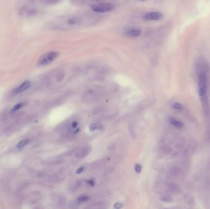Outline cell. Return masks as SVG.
<instances>
[{
  "mask_svg": "<svg viewBox=\"0 0 210 209\" xmlns=\"http://www.w3.org/2000/svg\"><path fill=\"white\" fill-rule=\"evenodd\" d=\"M23 103H19V104H17V105H15L12 109V110H11V112H15V111H18L19 109H20L21 107H23Z\"/></svg>",
  "mask_w": 210,
  "mask_h": 209,
  "instance_id": "8fae6325",
  "label": "cell"
},
{
  "mask_svg": "<svg viewBox=\"0 0 210 209\" xmlns=\"http://www.w3.org/2000/svg\"><path fill=\"white\" fill-rule=\"evenodd\" d=\"M91 151V148L89 146L84 147L78 151L76 154V157L77 158H82L87 156Z\"/></svg>",
  "mask_w": 210,
  "mask_h": 209,
  "instance_id": "8992f818",
  "label": "cell"
},
{
  "mask_svg": "<svg viewBox=\"0 0 210 209\" xmlns=\"http://www.w3.org/2000/svg\"><path fill=\"white\" fill-rule=\"evenodd\" d=\"M31 85V83L29 81H25L23 83H22L19 86H18L15 90L14 91V94H18L20 93H22L26 90H27Z\"/></svg>",
  "mask_w": 210,
  "mask_h": 209,
  "instance_id": "5b68a950",
  "label": "cell"
},
{
  "mask_svg": "<svg viewBox=\"0 0 210 209\" xmlns=\"http://www.w3.org/2000/svg\"><path fill=\"white\" fill-rule=\"evenodd\" d=\"M80 184H81V182H79V181L76 182L74 183V185H73L72 190H76L80 187Z\"/></svg>",
  "mask_w": 210,
  "mask_h": 209,
  "instance_id": "5bb4252c",
  "label": "cell"
},
{
  "mask_svg": "<svg viewBox=\"0 0 210 209\" xmlns=\"http://www.w3.org/2000/svg\"><path fill=\"white\" fill-rule=\"evenodd\" d=\"M170 123L171 125H173L175 127L178 128H181L183 127V123L182 122L175 119H171L170 120Z\"/></svg>",
  "mask_w": 210,
  "mask_h": 209,
  "instance_id": "ba28073f",
  "label": "cell"
},
{
  "mask_svg": "<svg viewBox=\"0 0 210 209\" xmlns=\"http://www.w3.org/2000/svg\"><path fill=\"white\" fill-rule=\"evenodd\" d=\"M114 207L115 209H121V208L122 207V204L121 203H116V204L114 205Z\"/></svg>",
  "mask_w": 210,
  "mask_h": 209,
  "instance_id": "e0dca14e",
  "label": "cell"
},
{
  "mask_svg": "<svg viewBox=\"0 0 210 209\" xmlns=\"http://www.w3.org/2000/svg\"><path fill=\"white\" fill-rule=\"evenodd\" d=\"M141 31L139 29H130L126 32V35L130 38H136L140 36Z\"/></svg>",
  "mask_w": 210,
  "mask_h": 209,
  "instance_id": "52a82bcc",
  "label": "cell"
},
{
  "mask_svg": "<svg viewBox=\"0 0 210 209\" xmlns=\"http://www.w3.org/2000/svg\"><path fill=\"white\" fill-rule=\"evenodd\" d=\"M88 199H89V197H88V196H80V198H79L77 199V202H78L79 203H84V202L87 201Z\"/></svg>",
  "mask_w": 210,
  "mask_h": 209,
  "instance_id": "7c38bea8",
  "label": "cell"
},
{
  "mask_svg": "<svg viewBox=\"0 0 210 209\" xmlns=\"http://www.w3.org/2000/svg\"><path fill=\"white\" fill-rule=\"evenodd\" d=\"M141 1H143V0H141Z\"/></svg>",
  "mask_w": 210,
  "mask_h": 209,
  "instance_id": "603a6c76",
  "label": "cell"
},
{
  "mask_svg": "<svg viewBox=\"0 0 210 209\" xmlns=\"http://www.w3.org/2000/svg\"><path fill=\"white\" fill-rule=\"evenodd\" d=\"M64 77H65L64 72H59L57 74V82H62L64 80Z\"/></svg>",
  "mask_w": 210,
  "mask_h": 209,
  "instance_id": "30bf717a",
  "label": "cell"
},
{
  "mask_svg": "<svg viewBox=\"0 0 210 209\" xmlns=\"http://www.w3.org/2000/svg\"><path fill=\"white\" fill-rule=\"evenodd\" d=\"M84 171V167H80V168H79L77 170V171H76V173L77 174H80L82 171Z\"/></svg>",
  "mask_w": 210,
  "mask_h": 209,
  "instance_id": "ffe728a7",
  "label": "cell"
},
{
  "mask_svg": "<svg viewBox=\"0 0 210 209\" xmlns=\"http://www.w3.org/2000/svg\"><path fill=\"white\" fill-rule=\"evenodd\" d=\"M91 9L97 13H105L113 10V6L110 3L103 2L99 4H93L91 6Z\"/></svg>",
  "mask_w": 210,
  "mask_h": 209,
  "instance_id": "3957f363",
  "label": "cell"
},
{
  "mask_svg": "<svg viewBox=\"0 0 210 209\" xmlns=\"http://www.w3.org/2000/svg\"><path fill=\"white\" fill-rule=\"evenodd\" d=\"M173 107L174 109H175L180 110V109H182L183 106H182V105H181V104H179V103H178V102H176V103H175V104L173 105Z\"/></svg>",
  "mask_w": 210,
  "mask_h": 209,
  "instance_id": "4fadbf2b",
  "label": "cell"
},
{
  "mask_svg": "<svg viewBox=\"0 0 210 209\" xmlns=\"http://www.w3.org/2000/svg\"><path fill=\"white\" fill-rule=\"evenodd\" d=\"M71 126H72V127L73 128H75L76 127V126H77V123L76 122H73L72 123V125H71Z\"/></svg>",
  "mask_w": 210,
  "mask_h": 209,
  "instance_id": "7402d4cb",
  "label": "cell"
},
{
  "mask_svg": "<svg viewBox=\"0 0 210 209\" xmlns=\"http://www.w3.org/2000/svg\"><path fill=\"white\" fill-rule=\"evenodd\" d=\"M46 2L49 3V4H54L56 3L57 2L59 1L60 0H45Z\"/></svg>",
  "mask_w": 210,
  "mask_h": 209,
  "instance_id": "d6986e66",
  "label": "cell"
},
{
  "mask_svg": "<svg viewBox=\"0 0 210 209\" xmlns=\"http://www.w3.org/2000/svg\"><path fill=\"white\" fill-rule=\"evenodd\" d=\"M161 200L162 201H165V202H169V201H171V198H170V197H168V196H162L161 198Z\"/></svg>",
  "mask_w": 210,
  "mask_h": 209,
  "instance_id": "9a60e30c",
  "label": "cell"
},
{
  "mask_svg": "<svg viewBox=\"0 0 210 209\" xmlns=\"http://www.w3.org/2000/svg\"><path fill=\"white\" fill-rule=\"evenodd\" d=\"M88 183H89V184L90 185H92V186L94 185V182H93V180H89V181L88 182Z\"/></svg>",
  "mask_w": 210,
  "mask_h": 209,
  "instance_id": "44dd1931",
  "label": "cell"
},
{
  "mask_svg": "<svg viewBox=\"0 0 210 209\" xmlns=\"http://www.w3.org/2000/svg\"><path fill=\"white\" fill-rule=\"evenodd\" d=\"M135 170L137 173H140L141 171V167L139 164H136L135 166Z\"/></svg>",
  "mask_w": 210,
  "mask_h": 209,
  "instance_id": "2e32d148",
  "label": "cell"
},
{
  "mask_svg": "<svg viewBox=\"0 0 210 209\" xmlns=\"http://www.w3.org/2000/svg\"><path fill=\"white\" fill-rule=\"evenodd\" d=\"M199 93L202 104L207 111L208 108V100L207 96V77L205 72H202L199 77Z\"/></svg>",
  "mask_w": 210,
  "mask_h": 209,
  "instance_id": "6da1fadb",
  "label": "cell"
},
{
  "mask_svg": "<svg viewBox=\"0 0 210 209\" xmlns=\"http://www.w3.org/2000/svg\"><path fill=\"white\" fill-rule=\"evenodd\" d=\"M29 140L25 139L21 140L20 142H19L17 145V149H22L25 146H26L29 143Z\"/></svg>",
  "mask_w": 210,
  "mask_h": 209,
  "instance_id": "9c48e42d",
  "label": "cell"
},
{
  "mask_svg": "<svg viewBox=\"0 0 210 209\" xmlns=\"http://www.w3.org/2000/svg\"><path fill=\"white\" fill-rule=\"evenodd\" d=\"M59 55V53L56 52H51L42 55L38 61V66H46L56 60Z\"/></svg>",
  "mask_w": 210,
  "mask_h": 209,
  "instance_id": "7a4b0ae2",
  "label": "cell"
},
{
  "mask_svg": "<svg viewBox=\"0 0 210 209\" xmlns=\"http://www.w3.org/2000/svg\"><path fill=\"white\" fill-rule=\"evenodd\" d=\"M96 128H97V125H96V124L92 123V124L90 125V131H95V130H96Z\"/></svg>",
  "mask_w": 210,
  "mask_h": 209,
  "instance_id": "ac0fdd59",
  "label": "cell"
},
{
  "mask_svg": "<svg viewBox=\"0 0 210 209\" xmlns=\"http://www.w3.org/2000/svg\"><path fill=\"white\" fill-rule=\"evenodd\" d=\"M163 17L162 14L159 12H151L146 14L144 18L146 20H160Z\"/></svg>",
  "mask_w": 210,
  "mask_h": 209,
  "instance_id": "277c9868",
  "label": "cell"
}]
</instances>
